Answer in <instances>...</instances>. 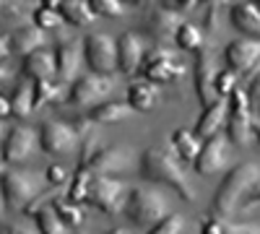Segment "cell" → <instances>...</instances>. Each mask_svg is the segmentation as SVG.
I'll list each match as a JSON object with an SVG mask.
<instances>
[{"label": "cell", "mask_w": 260, "mask_h": 234, "mask_svg": "<svg viewBox=\"0 0 260 234\" xmlns=\"http://www.w3.org/2000/svg\"><path fill=\"white\" fill-rule=\"evenodd\" d=\"M260 200V166L255 161L237 164L224 177L211 203V211L216 219H234L240 211L250 208Z\"/></svg>", "instance_id": "6da1fadb"}, {"label": "cell", "mask_w": 260, "mask_h": 234, "mask_svg": "<svg viewBox=\"0 0 260 234\" xmlns=\"http://www.w3.org/2000/svg\"><path fill=\"white\" fill-rule=\"evenodd\" d=\"M141 177L148 180V182H161V185H169L172 190H177V195L187 203L195 200V190L185 175V169L177 164L175 154H172V148L164 146V143H156L143 151L141 156Z\"/></svg>", "instance_id": "7a4b0ae2"}, {"label": "cell", "mask_w": 260, "mask_h": 234, "mask_svg": "<svg viewBox=\"0 0 260 234\" xmlns=\"http://www.w3.org/2000/svg\"><path fill=\"white\" fill-rule=\"evenodd\" d=\"M122 214L133 221L136 226H154L167 216V200L156 190H143V187H133L127 193Z\"/></svg>", "instance_id": "3957f363"}, {"label": "cell", "mask_w": 260, "mask_h": 234, "mask_svg": "<svg viewBox=\"0 0 260 234\" xmlns=\"http://www.w3.org/2000/svg\"><path fill=\"white\" fill-rule=\"evenodd\" d=\"M252 107L245 89H237L229 96V117H226V138L234 146H247L252 141Z\"/></svg>", "instance_id": "277c9868"}, {"label": "cell", "mask_w": 260, "mask_h": 234, "mask_svg": "<svg viewBox=\"0 0 260 234\" xmlns=\"http://www.w3.org/2000/svg\"><path fill=\"white\" fill-rule=\"evenodd\" d=\"M83 57L91 73L110 76L117 68V42L104 31H94L83 39Z\"/></svg>", "instance_id": "5b68a950"}, {"label": "cell", "mask_w": 260, "mask_h": 234, "mask_svg": "<svg viewBox=\"0 0 260 234\" xmlns=\"http://www.w3.org/2000/svg\"><path fill=\"white\" fill-rule=\"evenodd\" d=\"M78 127L62 120H47L39 127V146L50 156H62L78 148Z\"/></svg>", "instance_id": "8992f818"}, {"label": "cell", "mask_w": 260, "mask_h": 234, "mask_svg": "<svg viewBox=\"0 0 260 234\" xmlns=\"http://www.w3.org/2000/svg\"><path fill=\"white\" fill-rule=\"evenodd\" d=\"M127 193L125 185L115 177H104V175H94L91 177V187H89V203L96 206L102 214L115 216L125 208Z\"/></svg>", "instance_id": "52a82bcc"}, {"label": "cell", "mask_w": 260, "mask_h": 234, "mask_svg": "<svg viewBox=\"0 0 260 234\" xmlns=\"http://www.w3.org/2000/svg\"><path fill=\"white\" fill-rule=\"evenodd\" d=\"M115 89V81L110 76H99V73H86L78 81H73L68 102L78 104V107H96L102 99Z\"/></svg>", "instance_id": "ba28073f"}, {"label": "cell", "mask_w": 260, "mask_h": 234, "mask_svg": "<svg viewBox=\"0 0 260 234\" xmlns=\"http://www.w3.org/2000/svg\"><path fill=\"white\" fill-rule=\"evenodd\" d=\"M141 71H143V78L151 81V83H156V86L175 81V78H180L185 73V68L180 65V62H175V55H172V50H167V47H156L143 60Z\"/></svg>", "instance_id": "9c48e42d"}, {"label": "cell", "mask_w": 260, "mask_h": 234, "mask_svg": "<svg viewBox=\"0 0 260 234\" xmlns=\"http://www.w3.org/2000/svg\"><path fill=\"white\" fill-rule=\"evenodd\" d=\"M229 161V138L224 133H216L213 138L203 141L201 146V154L195 159V172L203 175V177H211L216 172H221Z\"/></svg>", "instance_id": "30bf717a"}, {"label": "cell", "mask_w": 260, "mask_h": 234, "mask_svg": "<svg viewBox=\"0 0 260 234\" xmlns=\"http://www.w3.org/2000/svg\"><path fill=\"white\" fill-rule=\"evenodd\" d=\"M39 195V185L34 177H29L26 172H18V169H11V172L3 175V198L8 206L13 208H26L31 203V198Z\"/></svg>", "instance_id": "8fae6325"}, {"label": "cell", "mask_w": 260, "mask_h": 234, "mask_svg": "<svg viewBox=\"0 0 260 234\" xmlns=\"http://www.w3.org/2000/svg\"><path fill=\"white\" fill-rule=\"evenodd\" d=\"M216 62H213V52L211 50H198V57H195V71H192V78H195V96L203 104V110L211 107V104L219 99L216 96V89H213V78H216Z\"/></svg>", "instance_id": "7c38bea8"}, {"label": "cell", "mask_w": 260, "mask_h": 234, "mask_svg": "<svg viewBox=\"0 0 260 234\" xmlns=\"http://www.w3.org/2000/svg\"><path fill=\"white\" fill-rule=\"evenodd\" d=\"M224 57H226V65H229L232 73H240L242 76V73L252 71L255 65H260V39L245 37V39L229 42Z\"/></svg>", "instance_id": "4fadbf2b"}, {"label": "cell", "mask_w": 260, "mask_h": 234, "mask_svg": "<svg viewBox=\"0 0 260 234\" xmlns=\"http://www.w3.org/2000/svg\"><path fill=\"white\" fill-rule=\"evenodd\" d=\"M130 164H133V156H130V148L117 146V148H99L94 154V159L89 161V172L91 175H104V177H112L117 172H127Z\"/></svg>", "instance_id": "5bb4252c"}, {"label": "cell", "mask_w": 260, "mask_h": 234, "mask_svg": "<svg viewBox=\"0 0 260 234\" xmlns=\"http://www.w3.org/2000/svg\"><path fill=\"white\" fill-rule=\"evenodd\" d=\"M37 146V136L34 130H29V127H11V133L6 136L3 141V159L11 161V164H21L26 161L34 151Z\"/></svg>", "instance_id": "9a60e30c"}, {"label": "cell", "mask_w": 260, "mask_h": 234, "mask_svg": "<svg viewBox=\"0 0 260 234\" xmlns=\"http://www.w3.org/2000/svg\"><path fill=\"white\" fill-rule=\"evenodd\" d=\"M180 26H182V24H180V13L167 11V8H161V6L151 8L148 16H146V34L154 37V39H159V42L175 39Z\"/></svg>", "instance_id": "2e32d148"}, {"label": "cell", "mask_w": 260, "mask_h": 234, "mask_svg": "<svg viewBox=\"0 0 260 234\" xmlns=\"http://www.w3.org/2000/svg\"><path fill=\"white\" fill-rule=\"evenodd\" d=\"M226 117H229V102L226 99H216L211 107L203 110V115L198 117V125H195V138L201 143L213 138L216 133H221V127L226 125Z\"/></svg>", "instance_id": "e0dca14e"}, {"label": "cell", "mask_w": 260, "mask_h": 234, "mask_svg": "<svg viewBox=\"0 0 260 234\" xmlns=\"http://www.w3.org/2000/svg\"><path fill=\"white\" fill-rule=\"evenodd\" d=\"M117 68L125 76H133L143 68V45L133 31H125L117 39Z\"/></svg>", "instance_id": "ac0fdd59"}, {"label": "cell", "mask_w": 260, "mask_h": 234, "mask_svg": "<svg viewBox=\"0 0 260 234\" xmlns=\"http://www.w3.org/2000/svg\"><path fill=\"white\" fill-rule=\"evenodd\" d=\"M21 71H24V78L31 81H52V76L57 73V57L50 50H37L24 57Z\"/></svg>", "instance_id": "d6986e66"}, {"label": "cell", "mask_w": 260, "mask_h": 234, "mask_svg": "<svg viewBox=\"0 0 260 234\" xmlns=\"http://www.w3.org/2000/svg\"><path fill=\"white\" fill-rule=\"evenodd\" d=\"M232 24L250 39H260V11L257 3H234L232 6Z\"/></svg>", "instance_id": "ffe728a7"}, {"label": "cell", "mask_w": 260, "mask_h": 234, "mask_svg": "<svg viewBox=\"0 0 260 234\" xmlns=\"http://www.w3.org/2000/svg\"><path fill=\"white\" fill-rule=\"evenodd\" d=\"M81 45H76V42H62V45H57L55 50V57H57V76L62 81H78V65H81Z\"/></svg>", "instance_id": "44dd1931"}, {"label": "cell", "mask_w": 260, "mask_h": 234, "mask_svg": "<svg viewBox=\"0 0 260 234\" xmlns=\"http://www.w3.org/2000/svg\"><path fill=\"white\" fill-rule=\"evenodd\" d=\"M159 102V86L151 81H133L127 86V104L133 107L136 112H148L154 110V104Z\"/></svg>", "instance_id": "7402d4cb"}, {"label": "cell", "mask_w": 260, "mask_h": 234, "mask_svg": "<svg viewBox=\"0 0 260 234\" xmlns=\"http://www.w3.org/2000/svg\"><path fill=\"white\" fill-rule=\"evenodd\" d=\"M136 110L130 107L127 102H102L96 104L94 110L86 112V120L89 122H102V125H110V122H120V120H127Z\"/></svg>", "instance_id": "603a6c76"}, {"label": "cell", "mask_w": 260, "mask_h": 234, "mask_svg": "<svg viewBox=\"0 0 260 234\" xmlns=\"http://www.w3.org/2000/svg\"><path fill=\"white\" fill-rule=\"evenodd\" d=\"M11 45H13V52L26 57V55H31V52L45 47V31H42L37 24L24 26V29H18V31L11 34Z\"/></svg>", "instance_id": "cb8c5ba5"}, {"label": "cell", "mask_w": 260, "mask_h": 234, "mask_svg": "<svg viewBox=\"0 0 260 234\" xmlns=\"http://www.w3.org/2000/svg\"><path fill=\"white\" fill-rule=\"evenodd\" d=\"M11 104H13V117H18V120H26L34 112V81L31 78H21L16 83Z\"/></svg>", "instance_id": "d4e9b609"}, {"label": "cell", "mask_w": 260, "mask_h": 234, "mask_svg": "<svg viewBox=\"0 0 260 234\" xmlns=\"http://www.w3.org/2000/svg\"><path fill=\"white\" fill-rule=\"evenodd\" d=\"M29 3H16V0H6L0 3V16H3V26L6 29H24V26H31V11L26 8Z\"/></svg>", "instance_id": "484cf974"}, {"label": "cell", "mask_w": 260, "mask_h": 234, "mask_svg": "<svg viewBox=\"0 0 260 234\" xmlns=\"http://www.w3.org/2000/svg\"><path fill=\"white\" fill-rule=\"evenodd\" d=\"M34 219L39 226V234H68L71 226L60 219V214L52 208V203H45L34 211Z\"/></svg>", "instance_id": "4316f807"}, {"label": "cell", "mask_w": 260, "mask_h": 234, "mask_svg": "<svg viewBox=\"0 0 260 234\" xmlns=\"http://www.w3.org/2000/svg\"><path fill=\"white\" fill-rule=\"evenodd\" d=\"M60 13L65 18V24H73V26H86L94 21V8L91 3H86V0H62L60 6Z\"/></svg>", "instance_id": "83f0119b"}, {"label": "cell", "mask_w": 260, "mask_h": 234, "mask_svg": "<svg viewBox=\"0 0 260 234\" xmlns=\"http://www.w3.org/2000/svg\"><path fill=\"white\" fill-rule=\"evenodd\" d=\"M169 143H172V151H177V156L185 159V161H195V159H198L201 146H203L190 130H182V127H177V130L172 133Z\"/></svg>", "instance_id": "f1b7e54d"}, {"label": "cell", "mask_w": 260, "mask_h": 234, "mask_svg": "<svg viewBox=\"0 0 260 234\" xmlns=\"http://www.w3.org/2000/svg\"><path fill=\"white\" fill-rule=\"evenodd\" d=\"M71 89L65 83H52V81H34V110L45 107L50 102L68 99Z\"/></svg>", "instance_id": "f546056e"}, {"label": "cell", "mask_w": 260, "mask_h": 234, "mask_svg": "<svg viewBox=\"0 0 260 234\" xmlns=\"http://www.w3.org/2000/svg\"><path fill=\"white\" fill-rule=\"evenodd\" d=\"M175 45H177L180 50H187V52L203 50V29H201L198 24H182V26L177 29Z\"/></svg>", "instance_id": "4dcf8cb0"}, {"label": "cell", "mask_w": 260, "mask_h": 234, "mask_svg": "<svg viewBox=\"0 0 260 234\" xmlns=\"http://www.w3.org/2000/svg\"><path fill=\"white\" fill-rule=\"evenodd\" d=\"M52 208L60 214V219L68 224L71 229H78L81 224H83V211L78 208V203H73V200H68V198H52Z\"/></svg>", "instance_id": "1f68e13d"}, {"label": "cell", "mask_w": 260, "mask_h": 234, "mask_svg": "<svg viewBox=\"0 0 260 234\" xmlns=\"http://www.w3.org/2000/svg\"><path fill=\"white\" fill-rule=\"evenodd\" d=\"M91 172L89 169H78L76 172V177H73V182H71V187H68V200H73V203H89V187H91Z\"/></svg>", "instance_id": "d6a6232c"}, {"label": "cell", "mask_w": 260, "mask_h": 234, "mask_svg": "<svg viewBox=\"0 0 260 234\" xmlns=\"http://www.w3.org/2000/svg\"><path fill=\"white\" fill-rule=\"evenodd\" d=\"M34 24L45 31V29H60L62 24H65V18H62V13L60 11H52V8H37L34 11Z\"/></svg>", "instance_id": "836d02e7"}, {"label": "cell", "mask_w": 260, "mask_h": 234, "mask_svg": "<svg viewBox=\"0 0 260 234\" xmlns=\"http://www.w3.org/2000/svg\"><path fill=\"white\" fill-rule=\"evenodd\" d=\"M213 89H216V96L219 99H226L237 91V73L232 71H219L213 78Z\"/></svg>", "instance_id": "e575fe53"}, {"label": "cell", "mask_w": 260, "mask_h": 234, "mask_svg": "<svg viewBox=\"0 0 260 234\" xmlns=\"http://www.w3.org/2000/svg\"><path fill=\"white\" fill-rule=\"evenodd\" d=\"M91 8H94V13L110 16V18H117V16L127 13V6L122 3V0H91Z\"/></svg>", "instance_id": "d590c367"}, {"label": "cell", "mask_w": 260, "mask_h": 234, "mask_svg": "<svg viewBox=\"0 0 260 234\" xmlns=\"http://www.w3.org/2000/svg\"><path fill=\"white\" fill-rule=\"evenodd\" d=\"M182 226H185L182 216H177V214H167L159 224L151 226V231H148V234H180V231H182Z\"/></svg>", "instance_id": "8d00e7d4"}, {"label": "cell", "mask_w": 260, "mask_h": 234, "mask_svg": "<svg viewBox=\"0 0 260 234\" xmlns=\"http://www.w3.org/2000/svg\"><path fill=\"white\" fill-rule=\"evenodd\" d=\"M247 91V99H250V107H252V112L260 107V71L252 76V81H250V86L245 89Z\"/></svg>", "instance_id": "74e56055"}, {"label": "cell", "mask_w": 260, "mask_h": 234, "mask_svg": "<svg viewBox=\"0 0 260 234\" xmlns=\"http://www.w3.org/2000/svg\"><path fill=\"white\" fill-rule=\"evenodd\" d=\"M45 177H47L50 185H62L65 180H68V172H65V166H60V164H50L45 169Z\"/></svg>", "instance_id": "f35d334b"}, {"label": "cell", "mask_w": 260, "mask_h": 234, "mask_svg": "<svg viewBox=\"0 0 260 234\" xmlns=\"http://www.w3.org/2000/svg\"><path fill=\"white\" fill-rule=\"evenodd\" d=\"M224 234H260L257 224H224Z\"/></svg>", "instance_id": "ab89813d"}, {"label": "cell", "mask_w": 260, "mask_h": 234, "mask_svg": "<svg viewBox=\"0 0 260 234\" xmlns=\"http://www.w3.org/2000/svg\"><path fill=\"white\" fill-rule=\"evenodd\" d=\"M201 234H224V221L216 219V216L206 219V221L201 224Z\"/></svg>", "instance_id": "60d3db41"}, {"label": "cell", "mask_w": 260, "mask_h": 234, "mask_svg": "<svg viewBox=\"0 0 260 234\" xmlns=\"http://www.w3.org/2000/svg\"><path fill=\"white\" fill-rule=\"evenodd\" d=\"M216 11H219V6L208 3V11H206V29H208V31L216 29Z\"/></svg>", "instance_id": "b9f144b4"}, {"label": "cell", "mask_w": 260, "mask_h": 234, "mask_svg": "<svg viewBox=\"0 0 260 234\" xmlns=\"http://www.w3.org/2000/svg\"><path fill=\"white\" fill-rule=\"evenodd\" d=\"M8 52H13V45H11V34H3V39H0V55L8 57Z\"/></svg>", "instance_id": "7bdbcfd3"}, {"label": "cell", "mask_w": 260, "mask_h": 234, "mask_svg": "<svg viewBox=\"0 0 260 234\" xmlns=\"http://www.w3.org/2000/svg\"><path fill=\"white\" fill-rule=\"evenodd\" d=\"M13 115V104L8 102V96H0V117Z\"/></svg>", "instance_id": "ee69618b"}, {"label": "cell", "mask_w": 260, "mask_h": 234, "mask_svg": "<svg viewBox=\"0 0 260 234\" xmlns=\"http://www.w3.org/2000/svg\"><path fill=\"white\" fill-rule=\"evenodd\" d=\"M3 234H31V229L21 226V224H8V226L3 229Z\"/></svg>", "instance_id": "f6af8a7d"}, {"label": "cell", "mask_w": 260, "mask_h": 234, "mask_svg": "<svg viewBox=\"0 0 260 234\" xmlns=\"http://www.w3.org/2000/svg\"><path fill=\"white\" fill-rule=\"evenodd\" d=\"M107 234H127V231H125V229H110Z\"/></svg>", "instance_id": "bcb514c9"}, {"label": "cell", "mask_w": 260, "mask_h": 234, "mask_svg": "<svg viewBox=\"0 0 260 234\" xmlns=\"http://www.w3.org/2000/svg\"><path fill=\"white\" fill-rule=\"evenodd\" d=\"M252 117H255V122H260V107H257V110L252 112Z\"/></svg>", "instance_id": "7dc6e473"}, {"label": "cell", "mask_w": 260, "mask_h": 234, "mask_svg": "<svg viewBox=\"0 0 260 234\" xmlns=\"http://www.w3.org/2000/svg\"><path fill=\"white\" fill-rule=\"evenodd\" d=\"M257 11H260V3H257Z\"/></svg>", "instance_id": "c3c4849f"}, {"label": "cell", "mask_w": 260, "mask_h": 234, "mask_svg": "<svg viewBox=\"0 0 260 234\" xmlns=\"http://www.w3.org/2000/svg\"><path fill=\"white\" fill-rule=\"evenodd\" d=\"M257 138H260V133H257Z\"/></svg>", "instance_id": "681fc988"}]
</instances>
